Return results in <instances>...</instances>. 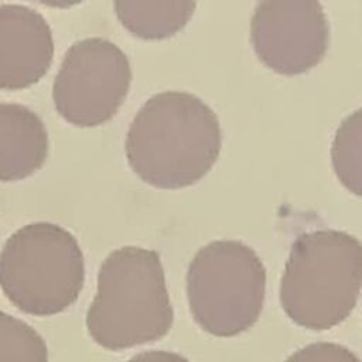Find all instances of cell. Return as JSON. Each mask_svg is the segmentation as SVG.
Instances as JSON below:
<instances>
[{
    "instance_id": "obj_1",
    "label": "cell",
    "mask_w": 362,
    "mask_h": 362,
    "mask_svg": "<svg viewBox=\"0 0 362 362\" xmlns=\"http://www.w3.org/2000/svg\"><path fill=\"white\" fill-rule=\"evenodd\" d=\"M222 147L221 123L201 98L185 90L150 96L132 119L124 151L146 182L181 188L202 178Z\"/></svg>"
},
{
    "instance_id": "obj_2",
    "label": "cell",
    "mask_w": 362,
    "mask_h": 362,
    "mask_svg": "<svg viewBox=\"0 0 362 362\" xmlns=\"http://www.w3.org/2000/svg\"><path fill=\"white\" fill-rule=\"evenodd\" d=\"M96 294L86 313V329L105 349L123 351L158 341L173 327L160 255L126 245L112 250L98 270Z\"/></svg>"
},
{
    "instance_id": "obj_3",
    "label": "cell",
    "mask_w": 362,
    "mask_h": 362,
    "mask_svg": "<svg viewBox=\"0 0 362 362\" xmlns=\"http://www.w3.org/2000/svg\"><path fill=\"white\" fill-rule=\"evenodd\" d=\"M362 290V242L338 229H317L296 238L280 281L287 317L314 331L348 318Z\"/></svg>"
},
{
    "instance_id": "obj_4",
    "label": "cell",
    "mask_w": 362,
    "mask_h": 362,
    "mask_svg": "<svg viewBox=\"0 0 362 362\" xmlns=\"http://www.w3.org/2000/svg\"><path fill=\"white\" fill-rule=\"evenodd\" d=\"M85 281V257L75 235L37 221L20 226L0 252V287L21 311L54 315L72 305Z\"/></svg>"
},
{
    "instance_id": "obj_5",
    "label": "cell",
    "mask_w": 362,
    "mask_h": 362,
    "mask_svg": "<svg viewBox=\"0 0 362 362\" xmlns=\"http://www.w3.org/2000/svg\"><path fill=\"white\" fill-rule=\"evenodd\" d=\"M266 267L249 245L216 239L201 246L187 270V297L195 322L214 337H235L259 318Z\"/></svg>"
},
{
    "instance_id": "obj_6",
    "label": "cell",
    "mask_w": 362,
    "mask_h": 362,
    "mask_svg": "<svg viewBox=\"0 0 362 362\" xmlns=\"http://www.w3.org/2000/svg\"><path fill=\"white\" fill-rule=\"evenodd\" d=\"M132 83L124 51L102 37L81 38L65 51L52 83L58 113L81 127L107 122L122 106Z\"/></svg>"
},
{
    "instance_id": "obj_7",
    "label": "cell",
    "mask_w": 362,
    "mask_h": 362,
    "mask_svg": "<svg viewBox=\"0 0 362 362\" xmlns=\"http://www.w3.org/2000/svg\"><path fill=\"white\" fill-rule=\"evenodd\" d=\"M250 41L272 69L297 75L315 66L329 44V24L317 0H263L250 18Z\"/></svg>"
},
{
    "instance_id": "obj_8",
    "label": "cell",
    "mask_w": 362,
    "mask_h": 362,
    "mask_svg": "<svg viewBox=\"0 0 362 362\" xmlns=\"http://www.w3.org/2000/svg\"><path fill=\"white\" fill-rule=\"evenodd\" d=\"M48 20L35 8L0 3V89H23L38 82L54 58Z\"/></svg>"
},
{
    "instance_id": "obj_9",
    "label": "cell",
    "mask_w": 362,
    "mask_h": 362,
    "mask_svg": "<svg viewBox=\"0 0 362 362\" xmlns=\"http://www.w3.org/2000/svg\"><path fill=\"white\" fill-rule=\"evenodd\" d=\"M48 132L41 116L25 105L0 102V181L21 180L47 160Z\"/></svg>"
},
{
    "instance_id": "obj_10",
    "label": "cell",
    "mask_w": 362,
    "mask_h": 362,
    "mask_svg": "<svg viewBox=\"0 0 362 362\" xmlns=\"http://www.w3.org/2000/svg\"><path fill=\"white\" fill-rule=\"evenodd\" d=\"M117 18L134 35L154 40L173 35L191 18L192 0H116Z\"/></svg>"
},
{
    "instance_id": "obj_11",
    "label": "cell",
    "mask_w": 362,
    "mask_h": 362,
    "mask_svg": "<svg viewBox=\"0 0 362 362\" xmlns=\"http://www.w3.org/2000/svg\"><path fill=\"white\" fill-rule=\"evenodd\" d=\"M331 160L339 181L362 197V107L349 113L337 127Z\"/></svg>"
},
{
    "instance_id": "obj_12",
    "label": "cell",
    "mask_w": 362,
    "mask_h": 362,
    "mask_svg": "<svg viewBox=\"0 0 362 362\" xmlns=\"http://www.w3.org/2000/svg\"><path fill=\"white\" fill-rule=\"evenodd\" d=\"M0 362H48L44 338L31 325L1 310Z\"/></svg>"
},
{
    "instance_id": "obj_13",
    "label": "cell",
    "mask_w": 362,
    "mask_h": 362,
    "mask_svg": "<svg viewBox=\"0 0 362 362\" xmlns=\"http://www.w3.org/2000/svg\"><path fill=\"white\" fill-rule=\"evenodd\" d=\"M284 362H362L355 352L334 342H313L293 352Z\"/></svg>"
},
{
    "instance_id": "obj_14",
    "label": "cell",
    "mask_w": 362,
    "mask_h": 362,
    "mask_svg": "<svg viewBox=\"0 0 362 362\" xmlns=\"http://www.w3.org/2000/svg\"><path fill=\"white\" fill-rule=\"evenodd\" d=\"M127 362H189V361L173 351L153 349V351L140 352L133 358H130Z\"/></svg>"
}]
</instances>
